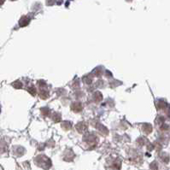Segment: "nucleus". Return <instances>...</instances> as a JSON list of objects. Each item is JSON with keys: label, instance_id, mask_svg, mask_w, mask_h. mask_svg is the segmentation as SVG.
Returning a JSON list of instances; mask_svg holds the SVG:
<instances>
[{"label": "nucleus", "instance_id": "1", "mask_svg": "<svg viewBox=\"0 0 170 170\" xmlns=\"http://www.w3.org/2000/svg\"><path fill=\"white\" fill-rule=\"evenodd\" d=\"M36 162H37V164L40 167H43L45 169H48L51 166L50 160L49 158H47L45 156H40L36 159Z\"/></svg>", "mask_w": 170, "mask_h": 170}]
</instances>
